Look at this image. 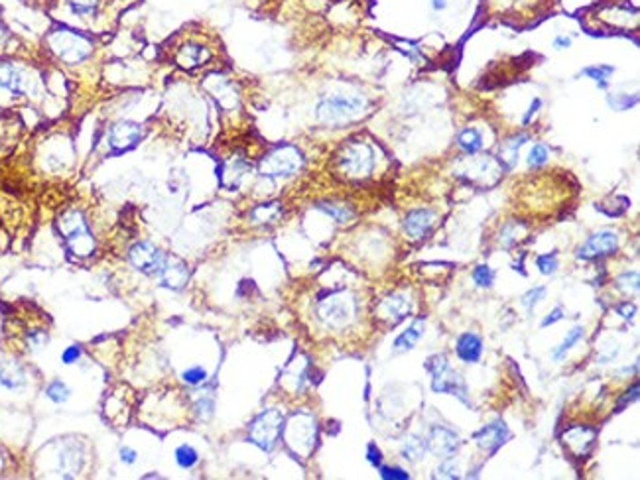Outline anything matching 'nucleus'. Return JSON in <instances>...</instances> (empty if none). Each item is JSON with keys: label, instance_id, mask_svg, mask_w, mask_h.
Listing matches in <instances>:
<instances>
[{"label": "nucleus", "instance_id": "nucleus-6", "mask_svg": "<svg viewBox=\"0 0 640 480\" xmlns=\"http://www.w3.org/2000/svg\"><path fill=\"white\" fill-rule=\"evenodd\" d=\"M49 44H51V49L56 51V56L63 59L66 63H81L91 53L89 38L73 30H56L49 36Z\"/></svg>", "mask_w": 640, "mask_h": 480}, {"label": "nucleus", "instance_id": "nucleus-45", "mask_svg": "<svg viewBox=\"0 0 640 480\" xmlns=\"http://www.w3.org/2000/svg\"><path fill=\"white\" fill-rule=\"evenodd\" d=\"M379 471H381V476L386 480H392V479L408 480L410 479V474L404 471V469H400V467H394V469H392V467H383V465H381V467H379Z\"/></svg>", "mask_w": 640, "mask_h": 480}, {"label": "nucleus", "instance_id": "nucleus-15", "mask_svg": "<svg viewBox=\"0 0 640 480\" xmlns=\"http://www.w3.org/2000/svg\"><path fill=\"white\" fill-rule=\"evenodd\" d=\"M142 138V126L136 122H118L111 130H109V146L116 154H123L133 150L134 146L140 142Z\"/></svg>", "mask_w": 640, "mask_h": 480}, {"label": "nucleus", "instance_id": "nucleus-22", "mask_svg": "<svg viewBox=\"0 0 640 480\" xmlns=\"http://www.w3.org/2000/svg\"><path fill=\"white\" fill-rule=\"evenodd\" d=\"M288 437H290V445H296L297 449L304 451H312L314 447V439H316V427L309 417H296V422L288 427Z\"/></svg>", "mask_w": 640, "mask_h": 480}, {"label": "nucleus", "instance_id": "nucleus-10", "mask_svg": "<svg viewBox=\"0 0 640 480\" xmlns=\"http://www.w3.org/2000/svg\"><path fill=\"white\" fill-rule=\"evenodd\" d=\"M617 250H619V232L611 229H599L591 236H587V240L579 246L577 258H603V256H611Z\"/></svg>", "mask_w": 640, "mask_h": 480}, {"label": "nucleus", "instance_id": "nucleus-17", "mask_svg": "<svg viewBox=\"0 0 640 480\" xmlns=\"http://www.w3.org/2000/svg\"><path fill=\"white\" fill-rule=\"evenodd\" d=\"M436 219H438V215H436V211H431V209H414L402 221L404 234L410 240L426 239L431 232V229H433Z\"/></svg>", "mask_w": 640, "mask_h": 480}, {"label": "nucleus", "instance_id": "nucleus-19", "mask_svg": "<svg viewBox=\"0 0 640 480\" xmlns=\"http://www.w3.org/2000/svg\"><path fill=\"white\" fill-rule=\"evenodd\" d=\"M28 384V374L24 365H20L18 360H0V386L4 390L16 392L22 390Z\"/></svg>", "mask_w": 640, "mask_h": 480}, {"label": "nucleus", "instance_id": "nucleus-30", "mask_svg": "<svg viewBox=\"0 0 640 480\" xmlns=\"http://www.w3.org/2000/svg\"><path fill=\"white\" fill-rule=\"evenodd\" d=\"M583 336H585V327L577 325L574 327L572 331H567V335L564 336V341L560 343V345L555 346L554 350H552V358H554L555 362H560V360H564V356L574 348L579 341H581Z\"/></svg>", "mask_w": 640, "mask_h": 480}, {"label": "nucleus", "instance_id": "nucleus-18", "mask_svg": "<svg viewBox=\"0 0 640 480\" xmlns=\"http://www.w3.org/2000/svg\"><path fill=\"white\" fill-rule=\"evenodd\" d=\"M431 390L436 394H451L459 398L461 402L467 403V386L463 382V378L451 370V366H445L443 370L431 374Z\"/></svg>", "mask_w": 640, "mask_h": 480}, {"label": "nucleus", "instance_id": "nucleus-11", "mask_svg": "<svg viewBox=\"0 0 640 480\" xmlns=\"http://www.w3.org/2000/svg\"><path fill=\"white\" fill-rule=\"evenodd\" d=\"M562 441H564L565 449L572 453L575 459H585L597 441V429L589 425H572L564 431Z\"/></svg>", "mask_w": 640, "mask_h": 480}, {"label": "nucleus", "instance_id": "nucleus-24", "mask_svg": "<svg viewBox=\"0 0 640 480\" xmlns=\"http://www.w3.org/2000/svg\"><path fill=\"white\" fill-rule=\"evenodd\" d=\"M83 462L85 451L79 443H67L59 453V471L63 472V476H75L83 469Z\"/></svg>", "mask_w": 640, "mask_h": 480}, {"label": "nucleus", "instance_id": "nucleus-31", "mask_svg": "<svg viewBox=\"0 0 640 480\" xmlns=\"http://www.w3.org/2000/svg\"><path fill=\"white\" fill-rule=\"evenodd\" d=\"M613 73H615V68H613V65H605V63L589 65V68H585L579 71L581 77L591 79L593 83L599 87L601 91H605V89L609 87V77H611Z\"/></svg>", "mask_w": 640, "mask_h": 480}, {"label": "nucleus", "instance_id": "nucleus-26", "mask_svg": "<svg viewBox=\"0 0 640 480\" xmlns=\"http://www.w3.org/2000/svg\"><path fill=\"white\" fill-rule=\"evenodd\" d=\"M424 335H426V321L424 319H416L414 323H410L408 329H404L400 335L394 339L392 346H394L396 353H406V350H410V348L418 345Z\"/></svg>", "mask_w": 640, "mask_h": 480}, {"label": "nucleus", "instance_id": "nucleus-12", "mask_svg": "<svg viewBox=\"0 0 640 480\" xmlns=\"http://www.w3.org/2000/svg\"><path fill=\"white\" fill-rule=\"evenodd\" d=\"M176 63L180 65L182 69H187V71H192V69L203 68V65H207L211 59H213V51H211L203 42H197V39H187V42H183L180 48L176 49Z\"/></svg>", "mask_w": 640, "mask_h": 480}, {"label": "nucleus", "instance_id": "nucleus-13", "mask_svg": "<svg viewBox=\"0 0 640 480\" xmlns=\"http://www.w3.org/2000/svg\"><path fill=\"white\" fill-rule=\"evenodd\" d=\"M508 437H510V431H508V425L503 419H495V422L483 425L479 431L473 433V441L477 443L479 449L485 451L487 455L497 453L507 443Z\"/></svg>", "mask_w": 640, "mask_h": 480}, {"label": "nucleus", "instance_id": "nucleus-5", "mask_svg": "<svg viewBox=\"0 0 640 480\" xmlns=\"http://www.w3.org/2000/svg\"><path fill=\"white\" fill-rule=\"evenodd\" d=\"M282 431H284V415L278 410H264L250 423L249 441L268 453L276 447Z\"/></svg>", "mask_w": 640, "mask_h": 480}, {"label": "nucleus", "instance_id": "nucleus-21", "mask_svg": "<svg viewBox=\"0 0 640 480\" xmlns=\"http://www.w3.org/2000/svg\"><path fill=\"white\" fill-rule=\"evenodd\" d=\"M455 355L463 365H477L483 356V341L475 333H461L455 341Z\"/></svg>", "mask_w": 640, "mask_h": 480}, {"label": "nucleus", "instance_id": "nucleus-51", "mask_svg": "<svg viewBox=\"0 0 640 480\" xmlns=\"http://www.w3.org/2000/svg\"><path fill=\"white\" fill-rule=\"evenodd\" d=\"M540 106H542V101L540 99H532V103L528 106V110H526V115L522 116V125H530V120L534 118V115H538V110H540Z\"/></svg>", "mask_w": 640, "mask_h": 480}, {"label": "nucleus", "instance_id": "nucleus-32", "mask_svg": "<svg viewBox=\"0 0 640 480\" xmlns=\"http://www.w3.org/2000/svg\"><path fill=\"white\" fill-rule=\"evenodd\" d=\"M280 215H282L280 203H262L250 211V221L257 225H266V222L276 221Z\"/></svg>", "mask_w": 640, "mask_h": 480}, {"label": "nucleus", "instance_id": "nucleus-36", "mask_svg": "<svg viewBox=\"0 0 640 480\" xmlns=\"http://www.w3.org/2000/svg\"><path fill=\"white\" fill-rule=\"evenodd\" d=\"M548 160H550V152H548V146L544 144H534L526 156V163L530 170H540L542 165L548 163Z\"/></svg>", "mask_w": 640, "mask_h": 480}, {"label": "nucleus", "instance_id": "nucleus-42", "mask_svg": "<svg viewBox=\"0 0 640 480\" xmlns=\"http://www.w3.org/2000/svg\"><path fill=\"white\" fill-rule=\"evenodd\" d=\"M536 266H538V270H540V274H544V276H552V274H555L558 266H560V262H558V254H555V252L538 254V256H536Z\"/></svg>", "mask_w": 640, "mask_h": 480}, {"label": "nucleus", "instance_id": "nucleus-7", "mask_svg": "<svg viewBox=\"0 0 640 480\" xmlns=\"http://www.w3.org/2000/svg\"><path fill=\"white\" fill-rule=\"evenodd\" d=\"M505 173V165L498 162V158L483 156V158H469L461 162L457 170L459 177L471 183H483V185H495Z\"/></svg>", "mask_w": 640, "mask_h": 480}, {"label": "nucleus", "instance_id": "nucleus-2", "mask_svg": "<svg viewBox=\"0 0 640 480\" xmlns=\"http://www.w3.org/2000/svg\"><path fill=\"white\" fill-rule=\"evenodd\" d=\"M369 101L363 95H327L316 105V116L321 125H347L367 113Z\"/></svg>", "mask_w": 640, "mask_h": 480}, {"label": "nucleus", "instance_id": "nucleus-49", "mask_svg": "<svg viewBox=\"0 0 640 480\" xmlns=\"http://www.w3.org/2000/svg\"><path fill=\"white\" fill-rule=\"evenodd\" d=\"M367 459H369V462H371L373 467H376V469L381 467V461H383V453H381V449H379L374 443H371V445L367 447Z\"/></svg>", "mask_w": 640, "mask_h": 480}, {"label": "nucleus", "instance_id": "nucleus-48", "mask_svg": "<svg viewBox=\"0 0 640 480\" xmlns=\"http://www.w3.org/2000/svg\"><path fill=\"white\" fill-rule=\"evenodd\" d=\"M79 356H81V348L77 345L67 346L66 350H63V355H61V360H63V365H73L79 360Z\"/></svg>", "mask_w": 640, "mask_h": 480}, {"label": "nucleus", "instance_id": "nucleus-27", "mask_svg": "<svg viewBox=\"0 0 640 480\" xmlns=\"http://www.w3.org/2000/svg\"><path fill=\"white\" fill-rule=\"evenodd\" d=\"M530 140V136L522 132V134H515L507 138L503 144H500V154H498V162L505 165V170H510V168H515L516 162H518V156H520V150L524 148V144Z\"/></svg>", "mask_w": 640, "mask_h": 480}, {"label": "nucleus", "instance_id": "nucleus-38", "mask_svg": "<svg viewBox=\"0 0 640 480\" xmlns=\"http://www.w3.org/2000/svg\"><path fill=\"white\" fill-rule=\"evenodd\" d=\"M617 288L621 289L624 296H634L639 291V272H624L617 278Z\"/></svg>", "mask_w": 640, "mask_h": 480}, {"label": "nucleus", "instance_id": "nucleus-50", "mask_svg": "<svg viewBox=\"0 0 640 480\" xmlns=\"http://www.w3.org/2000/svg\"><path fill=\"white\" fill-rule=\"evenodd\" d=\"M562 319H564V309L562 308L552 309V311H550V313L542 319V329H546V327H550V325H555V323H558V321H562Z\"/></svg>", "mask_w": 640, "mask_h": 480}, {"label": "nucleus", "instance_id": "nucleus-35", "mask_svg": "<svg viewBox=\"0 0 640 480\" xmlns=\"http://www.w3.org/2000/svg\"><path fill=\"white\" fill-rule=\"evenodd\" d=\"M607 103L611 106L613 110H619V113H624V110H631L632 106L639 103V95H634V93H617V95H609L607 96Z\"/></svg>", "mask_w": 640, "mask_h": 480}, {"label": "nucleus", "instance_id": "nucleus-4", "mask_svg": "<svg viewBox=\"0 0 640 480\" xmlns=\"http://www.w3.org/2000/svg\"><path fill=\"white\" fill-rule=\"evenodd\" d=\"M304 156L294 146H278L258 163V173L266 179H284L302 170Z\"/></svg>", "mask_w": 640, "mask_h": 480}, {"label": "nucleus", "instance_id": "nucleus-54", "mask_svg": "<svg viewBox=\"0 0 640 480\" xmlns=\"http://www.w3.org/2000/svg\"><path fill=\"white\" fill-rule=\"evenodd\" d=\"M430 2H431V8L438 10V12H440V10H443L445 6H448L449 0H430Z\"/></svg>", "mask_w": 640, "mask_h": 480}, {"label": "nucleus", "instance_id": "nucleus-37", "mask_svg": "<svg viewBox=\"0 0 640 480\" xmlns=\"http://www.w3.org/2000/svg\"><path fill=\"white\" fill-rule=\"evenodd\" d=\"M518 231H520V225L518 222H505L503 225V229H500V234H498V244H500V248H512L516 244V240H518Z\"/></svg>", "mask_w": 640, "mask_h": 480}, {"label": "nucleus", "instance_id": "nucleus-33", "mask_svg": "<svg viewBox=\"0 0 640 480\" xmlns=\"http://www.w3.org/2000/svg\"><path fill=\"white\" fill-rule=\"evenodd\" d=\"M426 451H428L426 439H421V437H412V439H408L406 445L402 447V457H404L406 461L418 462L424 459Z\"/></svg>", "mask_w": 640, "mask_h": 480}, {"label": "nucleus", "instance_id": "nucleus-16", "mask_svg": "<svg viewBox=\"0 0 640 480\" xmlns=\"http://www.w3.org/2000/svg\"><path fill=\"white\" fill-rule=\"evenodd\" d=\"M412 311V299L408 293L402 291H394L388 298H384L379 303V317L388 321V325H398L400 321L410 315Z\"/></svg>", "mask_w": 640, "mask_h": 480}, {"label": "nucleus", "instance_id": "nucleus-25", "mask_svg": "<svg viewBox=\"0 0 640 480\" xmlns=\"http://www.w3.org/2000/svg\"><path fill=\"white\" fill-rule=\"evenodd\" d=\"M160 278H162V284L166 288L182 289L187 284V279H190V270H187V266L183 262L168 256L162 272H160Z\"/></svg>", "mask_w": 640, "mask_h": 480}, {"label": "nucleus", "instance_id": "nucleus-34", "mask_svg": "<svg viewBox=\"0 0 640 480\" xmlns=\"http://www.w3.org/2000/svg\"><path fill=\"white\" fill-rule=\"evenodd\" d=\"M173 457H176V462H178L180 469H193L197 465V461H199V453L195 451L192 445H187V443L180 445L176 449V453H173Z\"/></svg>", "mask_w": 640, "mask_h": 480}, {"label": "nucleus", "instance_id": "nucleus-23", "mask_svg": "<svg viewBox=\"0 0 640 480\" xmlns=\"http://www.w3.org/2000/svg\"><path fill=\"white\" fill-rule=\"evenodd\" d=\"M0 87L4 91H8L12 95H26L28 91V79L24 75V71L16 68L14 63L2 61L0 63Z\"/></svg>", "mask_w": 640, "mask_h": 480}, {"label": "nucleus", "instance_id": "nucleus-53", "mask_svg": "<svg viewBox=\"0 0 640 480\" xmlns=\"http://www.w3.org/2000/svg\"><path fill=\"white\" fill-rule=\"evenodd\" d=\"M552 46H554L555 49H567L572 46V38H570V36H555Z\"/></svg>", "mask_w": 640, "mask_h": 480}, {"label": "nucleus", "instance_id": "nucleus-39", "mask_svg": "<svg viewBox=\"0 0 640 480\" xmlns=\"http://www.w3.org/2000/svg\"><path fill=\"white\" fill-rule=\"evenodd\" d=\"M546 293H548V289H546L544 286H538V288H532L530 291H526L524 296H522V299H520V303H522V305L526 308V311H528V313L532 315V313H534L536 305H538L540 301H544V299H546Z\"/></svg>", "mask_w": 640, "mask_h": 480}, {"label": "nucleus", "instance_id": "nucleus-52", "mask_svg": "<svg viewBox=\"0 0 640 480\" xmlns=\"http://www.w3.org/2000/svg\"><path fill=\"white\" fill-rule=\"evenodd\" d=\"M118 457H121V461L125 462V465H134L136 459H138V453L134 451L133 447H121Z\"/></svg>", "mask_w": 640, "mask_h": 480}, {"label": "nucleus", "instance_id": "nucleus-47", "mask_svg": "<svg viewBox=\"0 0 640 480\" xmlns=\"http://www.w3.org/2000/svg\"><path fill=\"white\" fill-rule=\"evenodd\" d=\"M615 309H617V313H619L624 321H631V319H634V315H636V305L631 303V301H622V303H619Z\"/></svg>", "mask_w": 640, "mask_h": 480}, {"label": "nucleus", "instance_id": "nucleus-9", "mask_svg": "<svg viewBox=\"0 0 640 480\" xmlns=\"http://www.w3.org/2000/svg\"><path fill=\"white\" fill-rule=\"evenodd\" d=\"M128 258L130 264L138 272H142L146 276H160L164 264L168 260V254L160 250L156 244L142 240V242H136L128 250Z\"/></svg>", "mask_w": 640, "mask_h": 480}, {"label": "nucleus", "instance_id": "nucleus-41", "mask_svg": "<svg viewBox=\"0 0 640 480\" xmlns=\"http://www.w3.org/2000/svg\"><path fill=\"white\" fill-rule=\"evenodd\" d=\"M46 396H48L54 403H66L67 400H69V396H71V390L67 388L66 382L54 380V382L46 388Z\"/></svg>", "mask_w": 640, "mask_h": 480}, {"label": "nucleus", "instance_id": "nucleus-1", "mask_svg": "<svg viewBox=\"0 0 640 480\" xmlns=\"http://www.w3.org/2000/svg\"><path fill=\"white\" fill-rule=\"evenodd\" d=\"M335 165L347 179H367L376 168V152L364 140H349L335 154Z\"/></svg>", "mask_w": 640, "mask_h": 480}, {"label": "nucleus", "instance_id": "nucleus-46", "mask_svg": "<svg viewBox=\"0 0 640 480\" xmlns=\"http://www.w3.org/2000/svg\"><path fill=\"white\" fill-rule=\"evenodd\" d=\"M213 400L209 398H201L199 402L195 403V413L199 415L201 419H209L211 415H213Z\"/></svg>", "mask_w": 640, "mask_h": 480}, {"label": "nucleus", "instance_id": "nucleus-29", "mask_svg": "<svg viewBox=\"0 0 640 480\" xmlns=\"http://www.w3.org/2000/svg\"><path fill=\"white\" fill-rule=\"evenodd\" d=\"M319 211H324L327 217H331L335 222H339V225H347V222H351L355 219V211L351 205H347V203H317L316 205Z\"/></svg>", "mask_w": 640, "mask_h": 480}, {"label": "nucleus", "instance_id": "nucleus-20", "mask_svg": "<svg viewBox=\"0 0 640 480\" xmlns=\"http://www.w3.org/2000/svg\"><path fill=\"white\" fill-rule=\"evenodd\" d=\"M69 16L77 20H97L105 14L109 0H61Z\"/></svg>", "mask_w": 640, "mask_h": 480}, {"label": "nucleus", "instance_id": "nucleus-8", "mask_svg": "<svg viewBox=\"0 0 640 480\" xmlns=\"http://www.w3.org/2000/svg\"><path fill=\"white\" fill-rule=\"evenodd\" d=\"M61 232L66 236L67 246L71 248V252H75L79 256H85L93 252V239H91V232L87 227L83 215L79 211H69L67 215L61 217L59 221Z\"/></svg>", "mask_w": 640, "mask_h": 480}, {"label": "nucleus", "instance_id": "nucleus-14", "mask_svg": "<svg viewBox=\"0 0 640 480\" xmlns=\"http://www.w3.org/2000/svg\"><path fill=\"white\" fill-rule=\"evenodd\" d=\"M426 445L433 455H438L441 459L453 457L459 449V435L453 429H449L445 425H433L430 427L428 435L424 437Z\"/></svg>", "mask_w": 640, "mask_h": 480}, {"label": "nucleus", "instance_id": "nucleus-3", "mask_svg": "<svg viewBox=\"0 0 640 480\" xmlns=\"http://www.w3.org/2000/svg\"><path fill=\"white\" fill-rule=\"evenodd\" d=\"M317 317L329 329H345L357 317V299L347 291H337L319 301Z\"/></svg>", "mask_w": 640, "mask_h": 480}, {"label": "nucleus", "instance_id": "nucleus-44", "mask_svg": "<svg viewBox=\"0 0 640 480\" xmlns=\"http://www.w3.org/2000/svg\"><path fill=\"white\" fill-rule=\"evenodd\" d=\"M182 380L190 386H199L207 380V370L203 366H192L182 372Z\"/></svg>", "mask_w": 640, "mask_h": 480}, {"label": "nucleus", "instance_id": "nucleus-40", "mask_svg": "<svg viewBox=\"0 0 640 480\" xmlns=\"http://www.w3.org/2000/svg\"><path fill=\"white\" fill-rule=\"evenodd\" d=\"M471 278H473L477 288H491L493 282H495V272L487 264H479L477 268L473 270Z\"/></svg>", "mask_w": 640, "mask_h": 480}, {"label": "nucleus", "instance_id": "nucleus-43", "mask_svg": "<svg viewBox=\"0 0 640 480\" xmlns=\"http://www.w3.org/2000/svg\"><path fill=\"white\" fill-rule=\"evenodd\" d=\"M461 467H459V462L453 459V457H448V459H443L440 467L436 469V479H459L461 474Z\"/></svg>", "mask_w": 640, "mask_h": 480}, {"label": "nucleus", "instance_id": "nucleus-28", "mask_svg": "<svg viewBox=\"0 0 640 480\" xmlns=\"http://www.w3.org/2000/svg\"><path fill=\"white\" fill-rule=\"evenodd\" d=\"M457 146L465 156H477L483 150V146H485V138H483L479 128L471 126V128H465V130L459 132Z\"/></svg>", "mask_w": 640, "mask_h": 480}]
</instances>
